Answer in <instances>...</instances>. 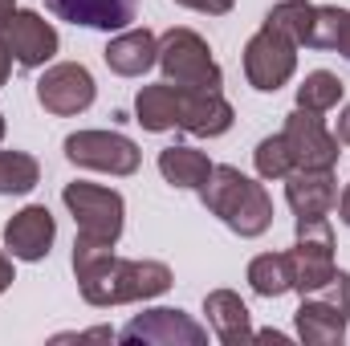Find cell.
Instances as JSON below:
<instances>
[{
    "mask_svg": "<svg viewBox=\"0 0 350 346\" xmlns=\"http://www.w3.org/2000/svg\"><path fill=\"white\" fill-rule=\"evenodd\" d=\"M74 277L86 297V306L110 310V306H131V302H151L172 289V269L163 261H126L114 257V245L74 237Z\"/></svg>",
    "mask_w": 350,
    "mask_h": 346,
    "instance_id": "6da1fadb",
    "label": "cell"
},
{
    "mask_svg": "<svg viewBox=\"0 0 350 346\" xmlns=\"http://www.w3.org/2000/svg\"><path fill=\"white\" fill-rule=\"evenodd\" d=\"M200 200L224 228H232L245 241L265 237L273 228V196L265 191V183L249 179L241 168L216 163L208 183H204V191H200Z\"/></svg>",
    "mask_w": 350,
    "mask_h": 346,
    "instance_id": "7a4b0ae2",
    "label": "cell"
},
{
    "mask_svg": "<svg viewBox=\"0 0 350 346\" xmlns=\"http://www.w3.org/2000/svg\"><path fill=\"white\" fill-rule=\"evenodd\" d=\"M163 70V82L172 86H183V90H220L224 86V74L208 49V41L196 33V29H167L159 37V62Z\"/></svg>",
    "mask_w": 350,
    "mask_h": 346,
    "instance_id": "3957f363",
    "label": "cell"
},
{
    "mask_svg": "<svg viewBox=\"0 0 350 346\" xmlns=\"http://www.w3.org/2000/svg\"><path fill=\"white\" fill-rule=\"evenodd\" d=\"M62 204L70 208V216L78 224V237L102 241V245H118L122 224H126V200L114 187L78 179V183L62 187Z\"/></svg>",
    "mask_w": 350,
    "mask_h": 346,
    "instance_id": "277c9868",
    "label": "cell"
},
{
    "mask_svg": "<svg viewBox=\"0 0 350 346\" xmlns=\"http://www.w3.org/2000/svg\"><path fill=\"white\" fill-rule=\"evenodd\" d=\"M289 257V273H293V289L306 297L314 289H322L334 277V228L326 216H310L297 220V241L285 253Z\"/></svg>",
    "mask_w": 350,
    "mask_h": 346,
    "instance_id": "5b68a950",
    "label": "cell"
},
{
    "mask_svg": "<svg viewBox=\"0 0 350 346\" xmlns=\"http://www.w3.org/2000/svg\"><path fill=\"white\" fill-rule=\"evenodd\" d=\"M62 151L74 168L106 175H135L143 163V151L135 147V139H126L118 131H74V135H66Z\"/></svg>",
    "mask_w": 350,
    "mask_h": 346,
    "instance_id": "8992f818",
    "label": "cell"
},
{
    "mask_svg": "<svg viewBox=\"0 0 350 346\" xmlns=\"http://www.w3.org/2000/svg\"><path fill=\"white\" fill-rule=\"evenodd\" d=\"M293 74H297V45L281 29L261 25L245 45V78H249V86L261 90V94H277Z\"/></svg>",
    "mask_w": 350,
    "mask_h": 346,
    "instance_id": "52a82bcc",
    "label": "cell"
},
{
    "mask_svg": "<svg viewBox=\"0 0 350 346\" xmlns=\"http://www.w3.org/2000/svg\"><path fill=\"white\" fill-rule=\"evenodd\" d=\"M118 343H131V346H204L208 343V326H200L183 310L155 306V310L135 314L118 330Z\"/></svg>",
    "mask_w": 350,
    "mask_h": 346,
    "instance_id": "ba28073f",
    "label": "cell"
},
{
    "mask_svg": "<svg viewBox=\"0 0 350 346\" xmlns=\"http://www.w3.org/2000/svg\"><path fill=\"white\" fill-rule=\"evenodd\" d=\"M94 98H98V86L82 62H57L37 78V102L57 118H74V114L90 110Z\"/></svg>",
    "mask_w": 350,
    "mask_h": 346,
    "instance_id": "9c48e42d",
    "label": "cell"
},
{
    "mask_svg": "<svg viewBox=\"0 0 350 346\" xmlns=\"http://www.w3.org/2000/svg\"><path fill=\"white\" fill-rule=\"evenodd\" d=\"M237 122L232 102L220 90H183L175 86V131L196 139H220Z\"/></svg>",
    "mask_w": 350,
    "mask_h": 346,
    "instance_id": "30bf717a",
    "label": "cell"
},
{
    "mask_svg": "<svg viewBox=\"0 0 350 346\" xmlns=\"http://www.w3.org/2000/svg\"><path fill=\"white\" fill-rule=\"evenodd\" d=\"M285 143L293 151V163L297 168H338V139L334 131H326L322 114H310L301 106H293L285 114Z\"/></svg>",
    "mask_w": 350,
    "mask_h": 346,
    "instance_id": "8fae6325",
    "label": "cell"
},
{
    "mask_svg": "<svg viewBox=\"0 0 350 346\" xmlns=\"http://www.w3.org/2000/svg\"><path fill=\"white\" fill-rule=\"evenodd\" d=\"M4 45H8V53H12V62L16 66H25V70H45L49 62H53V53H57V29L41 16V12H33V8H16V16L8 21V29H4Z\"/></svg>",
    "mask_w": 350,
    "mask_h": 346,
    "instance_id": "7c38bea8",
    "label": "cell"
},
{
    "mask_svg": "<svg viewBox=\"0 0 350 346\" xmlns=\"http://www.w3.org/2000/svg\"><path fill=\"white\" fill-rule=\"evenodd\" d=\"M53 241H57V220L45 204H29L4 224V249L16 261H45Z\"/></svg>",
    "mask_w": 350,
    "mask_h": 346,
    "instance_id": "4fadbf2b",
    "label": "cell"
},
{
    "mask_svg": "<svg viewBox=\"0 0 350 346\" xmlns=\"http://www.w3.org/2000/svg\"><path fill=\"white\" fill-rule=\"evenodd\" d=\"M285 200L293 208L297 220L310 216H330L338 204V183H334V168H293L285 175Z\"/></svg>",
    "mask_w": 350,
    "mask_h": 346,
    "instance_id": "5bb4252c",
    "label": "cell"
},
{
    "mask_svg": "<svg viewBox=\"0 0 350 346\" xmlns=\"http://www.w3.org/2000/svg\"><path fill=\"white\" fill-rule=\"evenodd\" d=\"M45 8L57 21L82 25V29H102V33H122L131 29L139 0H45Z\"/></svg>",
    "mask_w": 350,
    "mask_h": 346,
    "instance_id": "9a60e30c",
    "label": "cell"
},
{
    "mask_svg": "<svg viewBox=\"0 0 350 346\" xmlns=\"http://www.w3.org/2000/svg\"><path fill=\"white\" fill-rule=\"evenodd\" d=\"M347 322H350L347 310L326 302L322 293H306L297 314H293V330H297V338L306 346H342Z\"/></svg>",
    "mask_w": 350,
    "mask_h": 346,
    "instance_id": "2e32d148",
    "label": "cell"
},
{
    "mask_svg": "<svg viewBox=\"0 0 350 346\" xmlns=\"http://www.w3.org/2000/svg\"><path fill=\"white\" fill-rule=\"evenodd\" d=\"M102 62L110 74L118 78H143L155 62H159V37L151 29H122L118 37H110V45L102 49Z\"/></svg>",
    "mask_w": 350,
    "mask_h": 346,
    "instance_id": "e0dca14e",
    "label": "cell"
},
{
    "mask_svg": "<svg viewBox=\"0 0 350 346\" xmlns=\"http://www.w3.org/2000/svg\"><path fill=\"white\" fill-rule=\"evenodd\" d=\"M204 314H208V326L212 334L224 346L249 343L253 338V318H249V306L241 302V293L232 289H212L204 297Z\"/></svg>",
    "mask_w": 350,
    "mask_h": 346,
    "instance_id": "ac0fdd59",
    "label": "cell"
},
{
    "mask_svg": "<svg viewBox=\"0 0 350 346\" xmlns=\"http://www.w3.org/2000/svg\"><path fill=\"white\" fill-rule=\"evenodd\" d=\"M212 168H216V163H212L204 151L183 147V143H175V147H163V151H159V175H163L172 187H183V191H204V183H208Z\"/></svg>",
    "mask_w": 350,
    "mask_h": 346,
    "instance_id": "d6986e66",
    "label": "cell"
},
{
    "mask_svg": "<svg viewBox=\"0 0 350 346\" xmlns=\"http://www.w3.org/2000/svg\"><path fill=\"white\" fill-rule=\"evenodd\" d=\"M135 122L151 135H163L175 131V86L172 82H155V86H143L135 94Z\"/></svg>",
    "mask_w": 350,
    "mask_h": 346,
    "instance_id": "ffe728a7",
    "label": "cell"
},
{
    "mask_svg": "<svg viewBox=\"0 0 350 346\" xmlns=\"http://www.w3.org/2000/svg\"><path fill=\"white\" fill-rule=\"evenodd\" d=\"M249 285L257 297H285L293 289V273L285 253H261L249 261Z\"/></svg>",
    "mask_w": 350,
    "mask_h": 346,
    "instance_id": "44dd1931",
    "label": "cell"
},
{
    "mask_svg": "<svg viewBox=\"0 0 350 346\" xmlns=\"http://www.w3.org/2000/svg\"><path fill=\"white\" fill-rule=\"evenodd\" d=\"M41 183V163L29 151H0V196H29Z\"/></svg>",
    "mask_w": 350,
    "mask_h": 346,
    "instance_id": "7402d4cb",
    "label": "cell"
},
{
    "mask_svg": "<svg viewBox=\"0 0 350 346\" xmlns=\"http://www.w3.org/2000/svg\"><path fill=\"white\" fill-rule=\"evenodd\" d=\"M338 102H342V82H338V74H330V70H314V74H306V82L297 86V106L310 110V114H326V110H334Z\"/></svg>",
    "mask_w": 350,
    "mask_h": 346,
    "instance_id": "603a6c76",
    "label": "cell"
},
{
    "mask_svg": "<svg viewBox=\"0 0 350 346\" xmlns=\"http://www.w3.org/2000/svg\"><path fill=\"white\" fill-rule=\"evenodd\" d=\"M265 25H273V29H281L297 49L310 41V25H314V4L310 0H281V4H273L269 8V16H265Z\"/></svg>",
    "mask_w": 350,
    "mask_h": 346,
    "instance_id": "cb8c5ba5",
    "label": "cell"
},
{
    "mask_svg": "<svg viewBox=\"0 0 350 346\" xmlns=\"http://www.w3.org/2000/svg\"><path fill=\"white\" fill-rule=\"evenodd\" d=\"M253 163H257V175H261V179H285V175L297 168V163H293V151H289V143H285V135L261 139L257 151H253Z\"/></svg>",
    "mask_w": 350,
    "mask_h": 346,
    "instance_id": "d4e9b609",
    "label": "cell"
},
{
    "mask_svg": "<svg viewBox=\"0 0 350 346\" xmlns=\"http://www.w3.org/2000/svg\"><path fill=\"white\" fill-rule=\"evenodd\" d=\"M175 4L191 8V12H204V16H224V12H232L237 0H175Z\"/></svg>",
    "mask_w": 350,
    "mask_h": 346,
    "instance_id": "484cf974",
    "label": "cell"
},
{
    "mask_svg": "<svg viewBox=\"0 0 350 346\" xmlns=\"http://www.w3.org/2000/svg\"><path fill=\"white\" fill-rule=\"evenodd\" d=\"M334 53H342L350 62V8H347V16H342V29H338V41H334Z\"/></svg>",
    "mask_w": 350,
    "mask_h": 346,
    "instance_id": "4316f807",
    "label": "cell"
},
{
    "mask_svg": "<svg viewBox=\"0 0 350 346\" xmlns=\"http://www.w3.org/2000/svg\"><path fill=\"white\" fill-rule=\"evenodd\" d=\"M334 139H338L342 147H350V102L342 106V114H338V127H334Z\"/></svg>",
    "mask_w": 350,
    "mask_h": 346,
    "instance_id": "83f0119b",
    "label": "cell"
},
{
    "mask_svg": "<svg viewBox=\"0 0 350 346\" xmlns=\"http://www.w3.org/2000/svg\"><path fill=\"white\" fill-rule=\"evenodd\" d=\"M12 281H16V273H12V257H8V253H0V293H4Z\"/></svg>",
    "mask_w": 350,
    "mask_h": 346,
    "instance_id": "f1b7e54d",
    "label": "cell"
},
{
    "mask_svg": "<svg viewBox=\"0 0 350 346\" xmlns=\"http://www.w3.org/2000/svg\"><path fill=\"white\" fill-rule=\"evenodd\" d=\"M8 74H12V53H8V45H4V37H0V90L8 82Z\"/></svg>",
    "mask_w": 350,
    "mask_h": 346,
    "instance_id": "f546056e",
    "label": "cell"
},
{
    "mask_svg": "<svg viewBox=\"0 0 350 346\" xmlns=\"http://www.w3.org/2000/svg\"><path fill=\"white\" fill-rule=\"evenodd\" d=\"M12 16H16V0H0V37H4V29H8Z\"/></svg>",
    "mask_w": 350,
    "mask_h": 346,
    "instance_id": "4dcf8cb0",
    "label": "cell"
},
{
    "mask_svg": "<svg viewBox=\"0 0 350 346\" xmlns=\"http://www.w3.org/2000/svg\"><path fill=\"white\" fill-rule=\"evenodd\" d=\"M338 216H342V224L350 228V183H347V191L338 196Z\"/></svg>",
    "mask_w": 350,
    "mask_h": 346,
    "instance_id": "1f68e13d",
    "label": "cell"
},
{
    "mask_svg": "<svg viewBox=\"0 0 350 346\" xmlns=\"http://www.w3.org/2000/svg\"><path fill=\"white\" fill-rule=\"evenodd\" d=\"M0 139H4V114H0Z\"/></svg>",
    "mask_w": 350,
    "mask_h": 346,
    "instance_id": "d6a6232c",
    "label": "cell"
}]
</instances>
